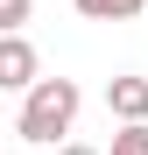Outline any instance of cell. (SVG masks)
Wrapping results in <instances>:
<instances>
[{
    "instance_id": "6",
    "label": "cell",
    "mask_w": 148,
    "mask_h": 155,
    "mask_svg": "<svg viewBox=\"0 0 148 155\" xmlns=\"http://www.w3.org/2000/svg\"><path fill=\"white\" fill-rule=\"evenodd\" d=\"M21 21H28V0H0V35H21Z\"/></svg>"
},
{
    "instance_id": "1",
    "label": "cell",
    "mask_w": 148,
    "mask_h": 155,
    "mask_svg": "<svg viewBox=\"0 0 148 155\" xmlns=\"http://www.w3.org/2000/svg\"><path fill=\"white\" fill-rule=\"evenodd\" d=\"M78 106H85V92L71 85V78H35V85H28V99H21L14 134H21V141H35V148H49L57 134H71Z\"/></svg>"
},
{
    "instance_id": "4",
    "label": "cell",
    "mask_w": 148,
    "mask_h": 155,
    "mask_svg": "<svg viewBox=\"0 0 148 155\" xmlns=\"http://www.w3.org/2000/svg\"><path fill=\"white\" fill-rule=\"evenodd\" d=\"M71 7H78L85 21H134L148 0H71Z\"/></svg>"
},
{
    "instance_id": "5",
    "label": "cell",
    "mask_w": 148,
    "mask_h": 155,
    "mask_svg": "<svg viewBox=\"0 0 148 155\" xmlns=\"http://www.w3.org/2000/svg\"><path fill=\"white\" fill-rule=\"evenodd\" d=\"M106 155H148V120H120V134Z\"/></svg>"
},
{
    "instance_id": "3",
    "label": "cell",
    "mask_w": 148,
    "mask_h": 155,
    "mask_svg": "<svg viewBox=\"0 0 148 155\" xmlns=\"http://www.w3.org/2000/svg\"><path fill=\"white\" fill-rule=\"evenodd\" d=\"M106 106L120 120H148V78H113L106 85Z\"/></svg>"
},
{
    "instance_id": "7",
    "label": "cell",
    "mask_w": 148,
    "mask_h": 155,
    "mask_svg": "<svg viewBox=\"0 0 148 155\" xmlns=\"http://www.w3.org/2000/svg\"><path fill=\"white\" fill-rule=\"evenodd\" d=\"M57 155H99V148H85V141H64V148H57Z\"/></svg>"
},
{
    "instance_id": "2",
    "label": "cell",
    "mask_w": 148,
    "mask_h": 155,
    "mask_svg": "<svg viewBox=\"0 0 148 155\" xmlns=\"http://www.w3.org/2000/svg\"><path fill=\"white\" fill-rule=\"evenodd\" d=\"M35 78H42V64H35L28 35H0V92H28Z\"/></svg>"
}]
</instances>
